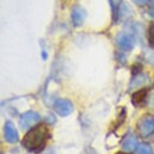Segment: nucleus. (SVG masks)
<instances>
[{
	"label": "nucleus",
	"mask_w": 154,
	"mask_h": 154,
	"mask_svg": "<svg viewBox=\"0 0 154 154\" xmlns=\"http://www.w3.org/2000/svg\"><path fill=\"white\" fill-rule=\"evenodd\" d=\"M50 139V132L44 125L36 126L30 129L23 139V146L32 153H39L43 151L46 141Z\"/></svg>",
	"instance_id": "nucleus-1"
},
{
	"label": "nucleus",
	"mask_w": 154,
	"mask_h": 154,
	"mask_svg": "<svg viewBox=\"0 0 154 154\" xmlns=\"http://www.w3.org/2000/svg\"><path fill=\"white\" fill-rule=\"evenodd\" d=\"M137 129L143 137L151 136L154 133V119L151 115L142 116L137 122Z\"/></svg>",
	"instance_id": "nucleus-2"
},
{
	"label": "nucleus",
	"mask_w": 154,
	"mask_h": 154,
	"mask_svg": "<svg viewBox=\"0 0 154 154\" xmlns=\"http://www.w3.org/2000/svg\"><path fill=\"white\" fill-rule=\"evenodd\" d=\"M39 121H40V115L38 113L30 110V112H26V113H24L23 115L20 116L19 125L20 127L25 131V129H30L31 127L37 125Z\"/></svg>",
	"instance_id": "nucleus-3"
},
{
	"label": "nucleus",
	"mask_w": 154,
	"mask_h": 154,
	"mask_svg": "<svg viewBox=\"0 0 154 154\" xmlns=\"http://www.w3.org/2000/svg\"><path fill=\"white\" fill-rule=\"evenodd\" d=\"M115 42L117 44V46L125 51H131L133 48H134L135 40L133 38L132 35L129 33H125V32H121L116 36Z\"/></svg>",
	"instance_id": "nucleus-4"
},
{
	"label": "nucleus",
	"mask_w": 154,
	"mask_h": 154,
	"mask_svg": "<svg viewBox=\"0 0 154 154\" xmlns=\"http://www.w3.org/2000/svg\"><path fill=\"white\" fill-rule=\"evenodd\" d=\"M54 109L59 116H68L74 112V106L69 100L60 98V100H57L55 102Z\"/></svg>",
	"instance_id": "nucleus-5"
},
{
	"label": "nucleus",
	"mask_w": 154,
	"mask_h": 154,
	"mask_svg": "<svg viewBox=\"0 0 154 154\" xmlns=\"http://www.w3.org/2000/svg\"><path fill=\"white\" fill-rule=\"evenodd\" d=\"M85 17H87V13L83 7H81L79 5L74 6V8L71 11V20L75 26H81L84 23Z\"/></svg>",
	"instance_id": "nucleus-6"
},
{
	"label": "nucleus",
	"mask_w": 154,
	"mask_h": 154,
	"mask_svg": "<svg viewBox=\"0 0 154 154\" xmlns=\"http://www.w3.org/2000/svg\"><path fill=\"white\" fill-rule=\"evenodd\" d=\"M4 134H5V140L7 142L14 143L18 141V132L14 127V125L11 121H7L5 123V129H4Z\"/></svg>",
	"instance_id": "nucleus-7"
},
{
	"label": "nucleus",
	"mask_w": 154,
	"mask_h": 154,
	"mask_svg": "<svg viewBox=\"0 0 154 154\" xmlns=\"http://www.w3.org/2000/svg\"><path fill=\"white\" fill-rule=\"evenodd\" d=\"M147 95H148V91L147 89H141V90H137L135 91L134 94L132 95V102L135 107H143L147 102Z\"/></svg>",
	"instance_id": "nucleus-8"
},
{
	"label": "nucleus",
	"mask_w": 154,
	"mask_h": 154,
	"mask_svg": "<svg viewBox=\"0 0 154 154\" xmlns=\"http://www.w3.org/2000/svg\"><path fill=\"white\" fill-rule=\"evenodd\" d=\"M122 148L126 152H133L135 148H137V140L136 136L133 134L127 135L122 142Z\"/></svg>",
	"instance_id": "nucleus-9"
},
{
	"label": "nucleus",
	"mask_w": 154,
	"mask_h": 154,
	"mask_svg": "<svg viewBox=\"0 0 154 154\" xmlns=\"http://www.w3.org/2000/svg\"><path fill=\"white\" fill-rule=\"evenodd\" d=\"M137 154H154L153 148L148 143H140L137 146Z\"/></svg>",
	"instance_id": "nucleus-10"
},
{
	"label": "nucleus",
	"mask_w": 154,
	"mask_h": 154,
	"mask_svg": "<svg viewBox=\"0 0 154 154\" xmlns=\"http://www.w3.org/2000/svg\"><path fill=\"white\" fill-rule=\"evenodd\" d=\"M121 1L122 0H109L112 10H113V14H114V19H117V16L120 13V6H121Z\"/></svg>",
	"instance_id": "nucleus-11"
},
{
	"label": "nucleus",
	"mask_w": 154,
	"mask_h": 154,
	"mask_svg": "<svg viewBox=\"0 0 154 154\" xmlns=\"http://www.w3.org/2000/svg\"><path fill=\"white\" fill-rule=\"evenodd\" d=\"M148 43L151 46L154 48V23L151 24V26L148 29Z\"/></svg>",
	"instance_id": "nucleus-12"
},
{
	"label": "nucleus",
	"mask_w": 154,
	"mask_h": 154,
	"mask_svg": "<svg viewBox=\"0 0 154 154\" xmlns=\"http://www.w3.org/2000/svg\"><path fill=\"white\" fill-rule=\"evenodd\" d=\"M136 5H140V6H142V5H145L148 0H133Z\"/></svg>",
	"instance_id": "nucleus-13"
},
{
	"label": "nucleus",
	"mask_w": 154,
	"mask_h": 154,
	"mask_svg": "<svg viewBox=\"0 0 154 154\" xmlns=\"http://www.w3.org/2000/svg\"><path fill=\"white\" fill-rule=\"evenodd\" d=\"M116 154H126V153H116Z\"/></svg>",
	"instance_id": "nucleus-14"
}]
</instances>
